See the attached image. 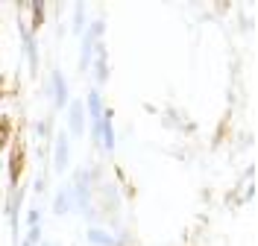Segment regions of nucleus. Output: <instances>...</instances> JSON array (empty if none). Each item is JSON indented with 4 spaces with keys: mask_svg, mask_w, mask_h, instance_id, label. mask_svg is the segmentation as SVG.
<instances>
[{
    "mask_svg": "<svg viewBox=\"0 0 258 246\" xmlns=\"http://www.w3.org/2000/svg\"><path fill=\"white\" fill-rule=\"evenodd\" d=\"M64 112H68V138H82L85 129H88V117H85V103L82 97H71V103L64 106Z\"/></svg>",
    "mask_w": 258,
    "mask_h": 246,
    "instance_id": "f257e3e1",
    "label": "nucleus"
},
{
    "mask_svg": "<svg viewBox=\"0 0 258 246\" xmlns=\"http://www.w3.org/2000/svg\"><path fill=\"white\" fill-rule=\"evenodd\" d=\"M68 167H71V138H68V132H59L53 141V170L68 173Z\"/></svg>",
    "mask_w": 258,
    "mask_h": 246,
    "instance_id": "f03ea898",
    "label": "nucleus"
},
{
    "mask_svg": "<svg viewBox=\"0 0 258 246\" xmlns=\"http://www.w3.org/2000/svg\"><path fill=\"white\" fill-rule=\"evenodd\" d=\"M88 70L94 73V88H100V85L109 82V50H106L103 41L94 47V59H91V67H88Z\"/></svg>",
    "mask_w": 258,
    "mask_h": 246,
    "instance_id": "7ed1b4c3",
    "label": "nucleus"
},
{
    "mask_svg": "<svg viewBox=\"0 0 258 246\" xmlns=\"http://www.w3.org/2000/svg\"><path fill=\"white\" fill-rule=\"evenodd\" d=\"M50 94H53V106L62 112L64 106L71 103V88H68V76H64L62 70L56 67L53 73H50Z\"/></svg>",
    "mask_w": 258,
    "mask_h": 246,
    "instance_id": "20e7f679",
    "label": "nucleus"
},
{
    "mask_svg": "<svg viewBox=\"0 0 258 246\" xmlns=\"http://www.w3.org/2000/svg\"><path fill=\"white\" fill-rule=\"evenodd\" d=\"M21 41H24V56H27V65H30V76H38V41L32 35L30 27H21Z\"/></svg>",
    "mask_w": 258,
    "mask_h": 246,
    "instance_id": "39448f33",
    "label": "nucleus"
},
{
    "mask_svg": "<svg viewBox=\"0 0 258 246\" xmlns=\"http://www.w3.org/2000/svg\"><path fill=\"white\" fill-rule=\"evenodd\" d=\"M21 205H24V191L12 185L9 197H6V220L12 226V234H18V223H21Z\"/></svg>",
    "mask_w": 258,
    "mask_h": 246,
    "instance_id": "423d86ee",
    "label": "nucleus"
},
{
    "mask_svg": "<svg viewBox=\"0 0 258 246\" xmlns=\"http://www.w3.org/2000/svg\"><path fill=\"white\" fill-rule=\"evenodd\" d=\"M85 117H88V123H97L100 117H103V94H100V88H88V94H85Z\"/></svg>",
    "mask_w": 258,
    "mask_h": 246,
    "instance_id": "0eeeda50",
    "label": "nucleus"
},
{
    "mask_svg": "<svg viewBox=\"0 0 258 246\" xmlns=\"http://www.w3.org/2000/svg\"><path fill=\"white\" fill-rule=\"evenodd\" d=\"M74 211V194H71V185H62L53 197V214L56 217H68Z\"/></svg>",
    "mask_w": 258,
    "mask_h": 246,
    "instance_id": "6e6552de",
    "label": "nucleus"
},
{
    "mask_svg": "<svg viewBox=\"0 0 258 246\" xmlns=\"http://www.w3.org/2000/svg\"><path fill=\"white\" fill-rule=\"evenodd\" d=\"M85 240H88L91 246H114V231L103 229V226H88Z\"/></svg>",
    "mask_w": 258,
    "mask_h": 246,
    "instance_id": "1a4fd4ad",
    "label": "nucleus"
},
{
    "mask_svg": "<svg viewBox=\"0 0 258 246\" xmlns=\"http://www.w3.org/2000/svg\"><path fill=\"white\" fill-rule=\"evenodd\" d=\"M85 27H88V21H85V6H82V3H74V15H71V33H74V35H82V33H85Z\"/></svg>",
    "mask_w": 258,
    "mask_h": 246,
    "instance_id": "9d476101",
    "label": "nucleus"
},
{
    "mask_svg": "<svg viewBox=\"0 0 258 246\" xmlns=\"http://www.w3.org/2000/svg\"><path fill=\"white\" fill-rule=\"evenodd\" d=\"M32 12V27L30 30H35V27H41V21H44V12H47V3L44 0H35V3H27Z\"/></svg>",
    "mask_w": 258,
    "mask_h": 246,
    "instance_id": "9b49d317",
    "label": "nucleus"
},
{
    "mask_svg": "<svg viewBox=\"0 0 258 246\" xmlns=\"http://www.w3.org/2000/svg\"><path fill=\"white\" fill-rule=\"evenodd\" d=\"M24 220H27V226H30V229H32V226H41V208H38V205H32Z\"/></svg>",
    "mask_w": 258,
    "mask_h": 246,
    "instance_id": "f8f14e48",
    "label": "nucleus"
},
{
    "mask_svg": "<svg viewBox=\"0 0 258 246\" xmlns=\"http://www.w3.org/2000/svg\"><path fill=\"white\" fill-rule=\"evenodd\" d=\"M35 135H38V138H47L50 135V120H38V123H35Z\"/></svg>",
    "mask_w": 258,
    "mask_h": 246,
    "instance_id": "ddd939ff",
    "label": "nucleus"
},
{
    "mask_svg": "<svg viewBox=\"0 0 258 246\" xmlns=\"http://www.w3.org/2000/svg\"><path fill=\"white\" fill-rule=\"evenodd\" d=\"M32 188H35V194H44V188H47V179H44V176H38V179L32 182Z\"/></svg>",
    "mask_w": 258,
    "mask_h": 246,
    "instance_id": "4468645a",
    "label": "nucleus"
},
{
    "mask_svg": "<svg viewBox=\"0 0 258 246\" xmlns=\"http://www.w3.org/2000/svg\"><path fill=\"white\" fill-rule=\"evenodd\" d=\"M38 246H59V243H53V240H41Z\"/></svg>",
    "mask_w": 258,
    "mask_h": 246,
    "instance_id": "2eb2a0df",
    "label": "nucleus"
}]
</instances>
